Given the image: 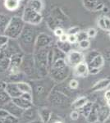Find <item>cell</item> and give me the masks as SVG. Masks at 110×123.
Here are the masks:
<instances>
[{"label":"cell","instance_id":"cell-25","mask_svg":"<svg viewBox=\"0 0 110 123\" xmlns=\"http://www.w3.org/2000/svg\"><path fill=\"white\" fill-rule=\"evenodd\" d=\"M88 102V98L85 96H81L74 100L71 104V107L73 110H80L82 107Z\"/></svg>","mask_w":110,"mask_h":123},{"label":"cell","instance_id":"cell-16","mask_svg":"<svg viewBox=\"0 0 110 123\" xmlns=\"http://www.w3.org/2000/svg\"><path fill=\"white\" fill-rule=\"evenodd\" d=\"M101 105L99 103H94L92 109L88 115V117L85 118L88 123H97L98 122V115H99V111Z\"/></svg>","mask_w":110,"mask_h":123},{"label":"cell","instance_id":"cell-33","mask_svg":"<svg viewBox=\"0 0 110 123\" xmlns=\"http://www.w3.org/2000/svg\"><path fill=\"white\" fill-rule=\"evenodd\" d=\"M99 54H100V53L97 50H92V51H90V52L87 53L86 55H85V62L89 64L95 58V57L98 56Z\"/></svg>","mask_w":110,"mask_h":123},{"label":"cell","instance_id":"cell-26","mask_svg":"<svg viewBox=\"0 0 110 123\" xmlns=\"http://www.w3.org/2000/svg\"><path fill=\"white\" fill-rule=\"evenodd\" d=\"M11 18L12 17L3 14V13H0V32L3 34L7 26L8 25Z\"/></svg>","mask_w":110,"mask_h":123},{"label":"cell","instance_id":"cell-15","mask_svg":"<svg viewBox=\"0 0 110 123\" xmlns=\"http://www.w3.org/2000/svg\"><path fill=\"white\" fill-rule=\"evenodd\" d=\"M5 91L8 94L9 96L12 98V99H13V98H18V97H20L21 94H22L18 89V87H17V83H14V82L7 83Z\"/></svg>","mask_w":110,"mask_h":123},{"label":"cell","instance_id":"cell-30","mask_svg":"<svg viewBox=\"0 0 110 123\" xmlns=\"http://www.w3.org/2000/svg\"><path fill=\"white\" fill-rule=\"evenodd\" d=\"M12 100V98L5 90L0 91V108L3 107L6 104Z\"/></svg>","mask_w":110,"mask_h":123},{"label":"cell","instance_id":"cell-51","mask_svg":"<svg viewBox=\"0 0 110 123\" xmlns=\"http://www.w3.org/2000/svg\"><path fill=\"white\" fill-rule=\"evenodd\" d=\"M53 123H63V122H60V121H57V122H54Z\"/></svg>","mask_w":110,"mask_h":123},{"label":"cell","instance_id":"cell-13","mask_svg":"<svg viewBox=\"0 0 110 123\" xmlns=\"http://www.w3.org/2000/svg\"><path fill=\"white\" fill-rule=\"evenodd\" d=\"M1 108H3L5 111H7V112L11 116H13L15 117L20 119V117H21L23 112V109H21V108H19L15 103L13 102V100H11L10 102H8L7 104H6L4 106L2 107Z\"/></svg>","mask_w":110,"mask_h":123},{"label":"cell","instance_id":"cell-7","mask_svg":"<svg viewBox=\"0 0 110 123\" xmlns=\"http://www.w3.org/2000/svg\"><path fill=\"white\" fill-rule=\"evenodd\" d=\"M47 102L51 104V106L58 108H65L71 104V98L62 92L53 88L48 97Z\"/></svg>","mask_w":110,"mask_h":123},{"label":"cell","instance_id":"cell-53","mask_svg":"<svg viewBox=\"0 0 110 123\" xmlns=\"http://www.w3.org/2000/svg\"><path fill=\"white\" fill-rule=\"evenodd\" d=\"M104 123H110V120L109 119V120H108V121H106V122H105Z\"/></svg>","mask_w":110,"mask_h":123},{"label":"cell","instance_id":"cell-37","mask_svg":"<svg viewBox=\"0 0 110 123\" xmlns=\"http://www.w3.org/2000/svg\"><path fill=\"white\" fill-rule=\"evenodd\" d=\"M77 37L78 42L82 41V40H85V39H89L86 31H80L77 34Z\"/></svg>","mask_w":110,"mask_h":123},{"label":"cell","instance_id":"cell-10","mask_svg":"<svg viewBox=\"0 0 110 123\" xmlns=\"http://www.w3.org/2000/svg\"><path fill=\"white\" fill-rule=\"evenodd\" d=\"M37 119H39L38 108L33 105L32 107L23 111L22 115L19 119V123H29Z\"/></svg>","mask_w":110,"mask_h":123},{"label":"cell","instance_id":"cell-23","mask_svg":"<svg viewBox=\"0 0 110 123\" xmlns=\"http://www.w3.org/2000/svg\"><path fill=\"white\" fill-rule=\"evenodd\" d=\"M12 100H13V102L15 103V104H17L19 108H21V109H23V110H26V109H27V108H31V107L33 106L32 102H30V101L21 98V96L18 97V98H13Z\"/></svg>","mask_w":110,"mask_h":123},{"label":"cell","instance_id":"cell-11","mask_svg":"<svg viewBox=\"0 0 110 123\" xmlns=\"http://www.w3.org/2000/svg\"><path fill=\"white\" fill-rule=\"evenodd\" d=\"M52 43H53V38L50 35L44 32L39 33L37 36L36 41H35V51L51 47Z\"/></svg>","mask_w":110,"mask_h":123},{"label":"cell","instance_id":"cell-43","mask_svg":"<svg viewBox=\"0 0 110 123\" xmlns=\"http://www.w3.org/2000/svg\"><path fill=\"white\" fill-rule=\"evenodd\" d=\"M21 98H25V99H26L28 101H30V102H32L33 103V97H32V94H31V93H25V94H22L21 95Z\"/></svg>","mask_w":110,"mask_h":123},{"label":"cell","instance_id":"cell-5","mask_svg":"<svg viewBox=\"0 0 110 123\" xmlns=\"http://www.w3.org/2000/svg\"><path fill=\"white\" fill-rule=\"evenodd\" d=\"M26 24L23 21L21 17H13L10 20L8 25L7 26L5 31L3 32L5 35H7L10 39L17 40L19 38L20 35L22 32Z\"/></svg>","mask_w":110,"mask_h":123},{"label":"cell","instance_id":"cell-12","mask_svg":"<svg viewBox=\"0 0 110 123\" xmlns=\"http://www.w3.org/2000/svg\"><path fill=\"white\" fill-rule=\"evenodd\" d=\"M82 2L85 8L94 12L102 11L105 7L104 0H82Z\"/></svg>","mask_w":110,"mask_h":123},{"label":"cell","instance_id":"cell-52","mask_svg":"<svg viewBox=\"0 0 110 123\" xmlns=\"http://www.w3.org/2000/svg\"><path fill=\"white\" fill-rule=\"evenodd\" d=\"M108 35H109V39H110V30L109 31H108Z\"/></svg>","mask_w":110,"mask_h":123},{"label":"cell","instance_id":"cell-21","mask_svg":"<svg viewBox=\"0 0 110 123\" xmlns=\"http://www.w3.org/2000/svg\"><path fill=\"white\" fill-rule=\"evenodd\" d=\"M26 7L29 8L37 12H42L45 8V3L43 0H29L26 4Z\"/></svg>","mask_w":110,"mask_h":123},{"label":"cell","instance_id":"cell-4","mask_svg":"<svg viewBox=\"0 0 110 123\" xmlns=\"http://www.w3.org/2000/svg\"><path fill=\"white\" fill-rule=\"evenodd\" d=\"M49 48L35 51L33 53L35 69L40 78L49 76V67L48 62V52Z\"/></svg>","mask_w":110,"mask_h":123},{"label":"cell","instance_id":"cell-39","mask_svg":"<svg viewBox=\"0 0 110 123\" xmlns=\"http://www.w3.org/2000/svg\"><path fill=\"white\" fill-rule=\"evenodd\" d=\"M80 116H81V114H80L79 111L77 110H72L70 112V118L72 121H77L79 119Z\"/></svg>","mask_w":110,"mask_h":123},{"label":"cell","instance_id":"cell-47","mask_svg":"<svg viewBox=\"0 0 110 123\" xmlns=\"http://www.w3.org/2000/svg\"><path fill=\"white\" fill-rule=\"evenodd\" d=\"M6 85H7V83H6V82H4V81L0 80V91H2V90H5Z\"/></svg>","mask_w":110,"mask_h":123},{"label":"cell","instance_id":"cell-55","mask_svg":"<svg viewBox=\"0 0 110 123\" xmlns=\"http://www.w3.org/2000/svg\"><path fill=\"white\" fill-rule=\"evenodd\" d=\"M0 51H1V49H0Z\"/></svg>","mask_w":110,"mask_h":123},{"label":"cell","instance_id":"cell-48","mask_svg":"<svg viewBox=\"0 0 110 123\" xmlns=\"http://www.w3.org/2000/svg\"><path fill=\"white\" fill-rule=\"evenodd\" d=\"M104 98L106 100L109 99L110 98V90H107L104 93Z\"/></svg>","mask_w":110,"mask_h":123},{"label":"cell","instance_id":"cell-14","mask_svg":"<svg viewBox=\"0 0 110 123\" xmlns=\"http://www.w3.org/2000/svg\"><path fill=\"white\" fill-rule=\"evenodd\" d=\"M73 76L78 78H85L89 76V66L85 61L73 67Z\"/></svg>","mask_w":110,"mask_h":123},{"label":"cell","instance_id":"cell-9","mask_svg":"<svg viewBox=\"0 0 110 123\" xmlns=\"http://www.w3.org/2000/svg\"><path fill=\"white\" fill-rule=\"evenodd\" d=\"M64 61L70 68H73L78 64L85 61V55L82 52L77 50H71L67 54H66Z\"/></svg>","mask_w":110,"mask_h":123},{"label":"cell","instance_id":"cell-34","mask_svg":"<svg viewBox=\"0 0 110 123\" xmlns=\"http://www.w3.org/2000/svg\"><path fill=\"white\" fill-rule=\"evenodd\" d=\"M78 47L81 50H87L90 47H91V42L89 39H85V40H82L78 42Z\"/></svg>","mask_w":110,"mask_h":123},{"label":"cell","instance_id":"cell-46","mask_svg":"<svg viewBox=\"0 0 110 123\" xmlns=\"http://www.w3.org/2000/svg\"><path fill=\"white\" fill-rule=\"evenodd\" d=\"M100 71L99 69H95V68H89V74L91 75H97L98 73Z\"/></svg>","mask_w":110,"mask_h":123},{"label":"cell","instance_id":"cell-8","mask_svg":"<svg viewBox=\"0 0 110 123\" xmlns=\"http://www.w3.org/2000/svg\"><path fill=\"white\" fill-rule=\"evenodd\" d=\"M21 18H22L23 21L26 25L37 26L43 21V16H42L40 12H37L26 7L23 11Z\"/></svg>","mask_w":110,"mask_h":123},{"label":"cell","instance_id":"cell-18","mask_svg":"<svg viewBox=\"0 0 110 123\" xmlns=\"http://www.w3.org/2000/svg\"><path fill=\"white\" fill-rule=\"evenodd\" d=\"M110 86V78H104L101 80H98L94 84L93 86L91 87V90L97 92V91H102L107 90Z\"/></svg>","mask_w":110,"mask_h":123},{"label":"cell","instance_id":"cell-2","mask_svg":"<svg viewBox=\"0 0 110 123\" xmlns=\"http://www.w3.org/2000/svg\"><path fill=\"white\" fill-rule=\"evenodd\" d=\"M39 32L36 26L26 24L22 32L17 39L21 50L24 54H33L35 52V45L37 36Z\"/></svg>","mask_w":110,"mask_h":123},{"label":"cell","instance_id":"cell-31","mask_svg":"<svg viewBox=\"0 0 110 123\" xmlns=\"http://www.w3.org/2000/svg\"><path fill=\"white\" fill-rule=\"evenodd\" d=\"M10 67V58L0 57V70L1 71H7Z\"/></svg>","mask_w":110,"mask_h":123},{"label":"cell","instance_id":"cell-29","mask_svg":"<svg viewBox=\"0 0 110 123\" xmlns=\"http://www.w3.org/2000/svg\"><path fill=\"white\" fill-rule=\"evenodd\" d=\"M93 102H91V101H88V102L85 104L84 106L81 108L79 111L80 114L82 115L85 118H86L88 117V115L90 114V112H91V109H92V107H93Z\"/></svg>","mask_w":110,"mask_h":123},{"label":"cell","instance_id":"cell-35","mask_svg":"<svg viewBox=\"0 0 110 123\" xmlns=\"http://www.w3.org/2000/svg\"><path fill=\"white\" fill-rule=\"evenodd\" d=\"M67 85H68V87L71 90L75 91V90H77L78 89V87H79V81H78L77 79L72 78L69 80V82L67 83Z\"/></svg>","mask_w":110,"mask_h":123},{"label":"cell","instance_id":"cell-40","mask_svg":"<svg viewBox=\"0 0 110 123\" xmlns=\"http://www.w3.org/2000/svg\"><path fill=\"white\" fill-rule=\"evenodd\" d=\"M67 42L71 45L77 43L78 40H77V35H68V39H67Z\"/></svg>","mask_w":110,"mask_h":123},{"label":"cell","instance_id":"cell-19","mask_svg":"<svg viewBox=\"0 0 110 123\" xmlns=\"http://www.w3.org/2000/svg\"><path fill=\"white\" fill-rule=\"evenodd\" d=\"M105 64V59L104 56L101 54H99L98 56H96L95 58L92 60L91 62L88 64L89 68H95V69H99L101 70L102 67H104Z\"/></svg>","mask_w":110,"mask_h":123},{"label":"cell","instance_id":"cell-28","mask_svg":"<svg viewBox=\"0 0 110 123\" xmlns=\"http://www.w3.org/2000/svg\"><path fill=\"white\" fill-rule=\"evenodd\" d=\"M72 45L70 44L68 42H60V41H58L57 43H56V47L58 49L62 51L63 53H64L65 54H67L69 52H71L72 50Z\"/></svg>","mask_w":110,"mask_h":123},{"label":"cell","instance_id":"cell-1","mask_svg":"<svg viewBox=\"0 0 110 123\" xmlns=\"http://www.w3.org/2000/svg\"><path fill=\"white\" fill-rule=\"evenodd\" d=\"M30 84L32 89L33 105L35 107L47 102L48 97L55 86V82L49 76L31 80Z\"/></svg>","mask_w":110,"mask_h":123},{"label":"cell","instance_id":"cell-42","mask_svg":"<svg viewBox=\"0 0 110 123\" xmlns=\"http://www.w3.org/2000/svg\"><path fill=\"white\" fill-rule=\"evenodd\" d=\"M80 31V28L77 26H72L70 29L67 30V31L66 33L67 35H77V34Z\"/></svg>","mask_w":110,"mask_h":123},{"label":"cell","instance_id":"cell-17","mask_svg":"<svg viewBox=\"0 0 110 123\" xmlns=\"http://www.w3.org/2000/svg\"><path fill=\"white\" fill-rule=\"evenodd\" d=\"M38 112H39V118L43 122V123H49L50 122L53 112L49 108L41 107L38 108Z\"/></svg>","mask_w":110,"mask_h":123},{"label":"cell","instance_id":"cell-27","mask_svg":"<svg viewBox=\"0 0 110 123\" xmlns=\"http://www.w3.org/2000/svg\"><path fill=\"white\" fill-rule=\"evenodd\" d=\"M17 87L21 92V94H25V93H31L32 94V89H31V85L30 82L26 81H20L17 83Z\"/></svg>","mask_w":110,"mask_h":123},{"label":"cell","instance_id":"cell-45","mask_svg":"<svg viewBox=\"0 0 110 123\" xmlns=\"http://www.w3.org/2000/svg\"><path fill=\"white\" fill-rule=\"evenodd\" d=\"M104 59H105V60H107V62H109V66H110V49H106Z\"/></svg>","mask_w":110,"mask_h":123},{"label":"cell","instance_id":"cell-41","mask_svg":"<svg viewBox=\"0 0 110 123\" xmlns=\"http://www.w3.org/2000/svg\"><path fill=\"white\" fill-rule=\"evenodd\" d=\"M64 33H65L64 30L62 28V27H57V28H55L53 30V34H54V35L56 37H58V38H59V37L61 36L62 35H63Z\"/></svg>","mask_w":110,"mask_h":123},{"label":"cell","instance_id":"cell-50","mask_svg":"<svg viewBox=\"0 0 110 123\" xmlns=\"http://www.w3.org/2000/svg\"><path fill=\"white\" fill-rule=\"evenodd\" d=\"M106 104H107V106L110 108V98H109V99H108V100H106Z\"/></svg>","mask_w":110,"mask_h":123},{"label":"cell","instance_id":"cell-32","mask_svg":"<svg viewBox=\"0 0 110 123\" xmlns=\"http://www.w3.org/2000/svg\"><path fill=\"white\" fill-rule=\"evenodd\" d=\"M53 62L59 60V59H64L66 57V54L62 52L60 49H58L57 47L53 48Z\"/></svg>","mask_w":110,"mask_h":123},{"label":"cell","instance_id":"cell-56","mask_svg":"<svg viewBox=\"0 0 110 123\" xmlns=\"http://www.w3.org/2000/svg\"><path fill=\"white\" fill-rule=\"evenodd\" d=\"M97 123H99V122H97Z\"/></svg>","mask_w":110,"mask_h":123},{"label":"cell","instance_id":"cell-38","mask_svg":"<svg viewBox=\"0 0 110 123\" xmlns=\"http://www.w3.org/2000/svg\"><path fill=\"white\" fill-rule=\"evenodd\" d=\"M86 33H87L88 38L89 39H95L98 34V31H97V30L95 28H94V27H91V28L87 29Z\"/></svg>","mask_w":110,"mask_h":123},{"label":"cell","instance_id":"cell-36","mask_svg":"<svg viewBox=\"0 0 110 123\" xmlns=\"http://www.w3.org/2000/svg\"><path fill=\"white\" fill-rule=\"evenodd\" d=\"M9 41H10V39L7 35H5L4 34L0 35V49L7 46V43H9Z\"/></svg>","mask_w":110,"mask_h":123},{"label":"cell","instance_id":"cell-54","mask_svg":"<svg viewBox=\"0 0 110 123\" xmlns=\"http://www.w3.org/2000/svg\"><path fill=\"white\" fill-rule=\"evenodd\" d=\"M18 1H20V2H21V1H22V0H18Z\"/></svg>","mask_w":110,"mask_h":123},{"label":"cell","instance_id":"cell-24","mask_svg":"<svg viewBox=\"0 0 110 123\" xmlns=\"http://www.w3.org/2000/svg\"><path fill=\"white\" fill-rule=\"evenodd\" d=\"M21 2L18 0H4L3 1V5L4 7L9 12L17 11L20 7Z\"/></svg>","mask_w":110,"mask_h":123},{"label":"cell","instance_id":"cell-6","mask_svg":"<svg viewBox=\"0 0 110 123\" xmlns=\"http://www.w3.org/2000/svg\"><path fill=\"white\" fill-rule=\"evenodd\" d=\"M21 71L24 74V76L31 80L40 78L35 69L33 54H24L23 60L21 65Z\"/></svg>","mask_w":110,"mask_h":123},{"label":"cell","instance_id":"cell-20","mask_svg":"<svg viewBox=\"0 0 110 123\" xmlns=\"http://www.w3.org/2000/svg\"><path fill=\"white\" fill-rule=\"evenodd\" d=\"M110 117V108L107 105L101 106L99 111L98 115V122L99 123H104Z\"/></svg>","mask_w":110,"mask_h":123},{"label":"cell","instance_id":"cell-44","mask_svg":"<svg viewBox=\"0 0 110 123\" xmlns=\"http://www.w3.org/2000/svg\"><path fill=\"white\" fill-rule=\"evenodd\" d=\"M67 39H68V35L65 32L58 38V41H60V42H67Z\"/></svg>","mask_w":110,"mask_h":123},{"label":"cell","instance_id":"cell-3","mask_svg":"<svg viewBox=\"0 0 110 123\" xmlns=\"http://www.w3.org/2000/svg\"><path fill=\"white\" fill-rule=\"evenodd\" d=\"M70 73V67L67 66L64 59H59L53 62V66L49 70V76L55 83L59 84L68 78Z\"/></svg>","mask_w":110,"mask_h":123},{"label":"cell","instance_id":"cell-22","mask_svg":"<svg viewBox=\"0 0 110 123\" xmlns=\"http://www.w3.org/2000/svg\"><path fill=\"white\" fill-rule=\"evenodd\" d=\"M97 25L104 31H109L110 30V17L107 16H101L98 18Z\"/></svg>","mask_w":110,"mask_h":123},{"label":"cell","instance_id":"cell-49","mask_svg":"<svg viewBox=\"0 0 110 123\" xmlns=\"http://www.w3.org/2000/svg\"><path fill=\"white\" fill-rule=\"evenodd\" d=\"M29 123H43V122L39 118V119H37V120H35V121H33V122H29Z\"/></svg>","mask_w":110,"mask_h":123}]
</instances>
